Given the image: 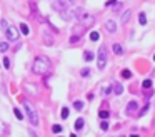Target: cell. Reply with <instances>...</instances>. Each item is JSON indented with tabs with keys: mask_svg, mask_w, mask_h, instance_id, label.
Wrapping results in <instances>:
<instances>
[{
	"mask_svg": "<svg viewBox=\"0 0 155 137\" xmlns=\"http://www.w3.org/2000/svg\"><path fill=\"white\" fill-rule=\"evenodd\" d=\"M48 68H50V60H48L47 57H37L34 60V65H32V70H34V74H39V75H45L48 72Z\"/></svg>",
	"mask_w": 155,
	"mask_h": 137,
	"instance_id": "6da1fadb",
	"label": "cell"
},
{
	"mask_svg": "<svg viewBox=\"0 0 155 137\" xmlns=\"http://www.w3.org/2000/svg\"><path fill=\"white\" fill-rule=\"evenodd\" d=\"M23 105H25V110H27V116H28V120L32 125H37L39 124V116H37V112H35L34 105L28 102V100H23Z\"/></svg>",
	"mask_w": 155,
	"mask_h": 137,
	"instance_id": "7a4b0ae2",
	"label": "cell"
},
{
	"mask_svg": "<svg viewBox=\"0 0 155 137\" xmlns=\"http://www.w3.org/2000/svg\"><path fill=\"white\" fill-rule=\"evenodd\" d=\"M105 64H107V47L105 45H102L100 48H99V60H97V65H99V68H103L105 67Z\"/></svg>",
	"mask_w": 155,
	"mask_h": 137,
	"instance_id": "3957f363",
	"label": "cell"
},
{
	"mask_svg": "<svg viewBox=\"0 0 155 137\" xmlns=\"http://www.w3.org/2000/svg\"><path fill=\"white\" fill-rule=\"evenodd\" d=\"M75 3V0H57L54 3V8L55 10H60V12H65L68 7H72Z\"/></svg>",
	"mask_w": 155,
	"mask_h": 137,
	"instance_id": "277c9868",
	"label": "cell"
},
{
	"mask_svg": "<svg viewBox=\"0 0 155 137\" xmlns=\"http://www.w3.org/2000/svg\"><path fill=\"white\" fill-rule=\"evenodd\" d=\"M5 35H7V40L10 42H15V40H19V28L14 27V25H8V28L5 30Z\"/></svg>",
	"mask_w": 155,
	"mask_h": 137,
	"instance_id": "5b68a950",
	"label": "cell"
},
{
	"mask_svg": "<svg viewBox=\"0 0 155 137\" xmlns=\"http://www.w3.org/2000/svg\"><path fill=\"white\" fill-rule=\"evenodd\" d=\"M80 22H82V25H83V27H92V25L95 24V19H94V15L83 14V15H82V19H80Z\"/></svg>",
	"mask_w": 155,
	"mask_h": 137,
	"instance_id": "8992f818",
	"label": "cell"
},
{
	"mask_svg": "<svg viewBox=\"0 0 155 137\" xmlns=\"http://www.w3.org/2000/svg\"><path fill=\"white\" fill-rule=\"evenodd\" d=\"M105 28H107L108 34L117 32V24H115V20H107V22H105Z\"/></svg>",
	"mask_w": 155,
	"mask_h": 137,
	"instance_id": "52a82bcc",
	"label": "cell"
},
{
	"mask_svg": "<svg viewBox=\"0 0 155 137\" xmlns=\"http://www.w3.org/2000/svg\"><path fill=\"white\" fill-rule=\"evenodd\" d=\"M112 90L115 92V95H120L122 92H123V87H122V84H120V82H117V84L114 85V89H112Z\"/></svg>",
	"mask_w": 155,
	"mask_h": 137,
	"instance_id": "ba28073f",
	"label": "cell"
},
{
	"mask_svg": "<svg viewBox=\"0 0 155 137\" xmlns=\"http://www.w3.org/2000/svg\"><path fill=\"white\" fill-rule=\"evenodd\" d=\"M130 15H132V12H130V10H127V12H123V14H122L120 22H122V24H127V22L130 20Z\"/></svg>",
	"mask_w": 155,
	"mask_h": 137,
	"instance_id": "9c48e42d",
	"label": "cell"
},
{
	"mask_svg": "<svg viewBox=\"0 0 155 137\" xmlns=\"http://www.w3.org/2000/svg\"><path fill=\"white\" fill-rule=\"evenodd\" d=\"M7 132H8L7 124L3 122V120H0V136H3V134H7Z\"/></svg>",
	"mask_w": 155,
	"mask_h": 137,
	"instance_id": "30bf717a",
	"label": "cell"
},
{
	"mask_svg": "<svg viewBox=\"0 0 155 137\" xmlns=\"http://www.w3.org/2000/svg\"><path fill=\"white\" fill-rule=\"evenodd\" d=\"M138 24H140V25H145V24H147V17H145V14H143V12H140V14H138Z\"/></svg>",
	"mask_w": 155,
	"mask_h": 137,
	"instance_id": "8fae6325",
	"label": "cell"
},
{
	"mask_svg": "<svg viewBox=\"0 0 155 137\" xmlns=\"http://www.w3.org/2000/svg\"><path fill=\"white\" fill-rule=\"evenodd\" d=\"M114 52L117 55H122V52H123V48H122L120 44H114Z\"/></svg>",
	"mask_w": 155,
	"mask_h": 137,
	"instance_id": "7c38bea8",
	"label": "cell"
},
{
	"mask_svg": "<svg viewBox=\"0 0 155 137\" xmlns=\"http://www.w3.org/2000/svg\"><path fill=\"white\" fill-rule=\"evenodd\" d=\"M83 59H85V60H87V62L94 60V54H92V52H90V50H87V52H85V54H83Z\"/></svg>",
	"mask_w": 155,
	"mask_h": 137,
	"instance_id": "4fadbf2b",
	"label": "cell"
},
{
	"mask_svg": "<svg viewBox=\"0 0 155 137\" xmlns=\"http://www.w3.org/2000/svg\"><path fill=\"white\" fill-rule=\"evenodd\" d=\"M82 127H83V119H77V120H75V129L80 130Z\"/></svg>",
	"mask_w": 155,
	"mask_h": 137,
	"instance_id": "5bb4252c",
	"label": "cell"
},
{
	"mask_svg": "<svg viewBox=\"0 0 155 137\" xmlns=\"http://www.w3.org/2000/svg\"><path fill=\"white\" fill-rule=\"evenodd\" d=\"M52 132H54V134H60V132H62V125L55 124L54 127H52Z\"/></svg>",
	"mask_w": 155,
	"mask_h": 137,
	"instance_id": "9a60e30c",
	"label": "cell"
},
{
	"mask_svg": "<svg viewBox=\"0 0 155 137\" xmlns=\"http://www.w3.org/2000/svg\"><path fill=\"white\" fill-rule=\"evenodd\" d=\"M20 30H22V34H23V35H28V25H27V24H22Z\"/></svg>",
	"mask_w": 155,
	"mask_h": 137,
	"instance_id": "2e32d148",
	"label": "cell"
},
{
	"mask_svg": "<svg viewBox=\"0 0 155 137\" xmlns=\"http://www.w3.org/2000/svg\"><path fill=\"white\" fill-rule=\"evenodd\" d=\"M74 107H75V110H82V107H83V102H80V100H75V102H74Z\"/></svg>",
	"mask_w": 155,
	"mask_h": 137,
	"instance_id": "e0dca14e",
	"label": "cell"
},
{
	"mask_svg": "<svg viewBox=\"0 0 155 137\" xmlns=\"http://www.w3.org/2000/svg\"><path fill=\"white\" fill-rule=\"evenodd\" d=\"M8 48V42H0V52H5Z\"/></svg>",
	"mask_w": 155,
	"mask_h": 137,
	"instance_id": "ac0fdd59",
	"label": "cell"
},
{
	"mask_svg": "<svg viewBox=\"0 0 155 137\" xmlns=\"http://www.w3.org/2000/svg\"><path fill=\"white\" fill-rule=\"evenodd\" d=\"M14 114H15V117H17L19 120H22V119H23V114H22L19 109H14Z\"/></svg>",
	"mask_w": 155,
	"mask_h": 137,
	"instance_id": "d6986e66",
	"label": "cell"
},
{
	"mask_svg": "<svg viewBox=\"0 0 155 137\" xmlns=\"http://www.w3.org/2000/svg\"><path fill=\"white\" fill-rule=\"evenodd\" d=\"M122 77H123V79H130V77H132V72H130V70H122Z\"/></svg>",
	"mask_w": 155,
	"mask_h": 137,
	"instance_id": "ffe728a7",
	"label": "cell"
},
{
	"mask_svg": "<svg viewBox=\"0 0 155 137\" xmlns=\"http://www.w3.org/2000/svg\"><path fill=\"white\" fill-rule=\"evenodd\" d=\"M142 85H143V89H150V87H152V80H150V79H147V80H143V84H142Z\"/></svg>",
	"mask_w": 155,
	"mask_h": 137,
	"instance_id": "44dd1931",
	"label": "cell"
},
{
	"mask_svg": "<svg viewBox=\"0 0 155 137\" xmlns=\"http://www.w3.org/2000/svg\"><path fill=\"white\" fill-rule=\"evenodd\" d=\"M80 75H82V77H88V75H90V70H88V68H82Z\"/></svg>",
	"mask_w": 155,
	"mask_h": 137,
	"instance_id": "7402d4cb",
	"label": "cell"
},
{
	"mask_svg": "<svg viewBox=\"0 0 155 137\" xmlns=\"http://www.w3.org/2000/svg\"><path fill=\"white\" fill-rule=\"evenodd\" d=\"M90 40H99V32H92V34H90Z\"/></svg>",
	"mask_w": 155,
	"mask_h": 137,
	"instance_id": "603a6c76",
	"label": "cell"
},
{
	"mask_svg": "<svg viewBox=\"0 0 155 137\" xmlns=\"http://www.w3.org/2000/svg\"><path fill=\"white\" fill-rule=\"evenodd\" d=\"M137 107H138V105H137V102H130V104H128V110H130V112H132V110H135Z\"/></svg>",
	"mask_w": 155,
	"mask_h": 137,
	"instance_id": "cb8c5ba5",
	"label": "cell"
},
{
	"mask_svg": "<svg viewBox=\"0 0 155 137\" xmlns=\"http://www.w3.org/2000/svg\"><path fill=\"white\" fill-rule=\"evenodd\" d=\"M67 117H68V109L63 107V109H62V119H67Z\"/></svg>",
	"mask_w": 155,
	"mask_h": 137,
	"instance_id": "d4e9b609",
	"label": "cell"
},
{
	"mask_svg": "<svg viewBox=\"0 0 155 137\" xmlns=\"http://www.w3.org/2000/svg\"><path fill=\"white\" fill-rule=\"evenodd\" d=\"M99 116H100V119H107L108 112H107V110H100V112H99Z\"/></svg>",
	"mask_w": 155,
	"mask_h": 137,
	"instance_id": "484cf974",
	"label": "cell"
},
{
	"mask_svg": "<svg viewBox=\"0 0 155 137\" xmlns=\"http://www.w3.org/2000/svg\"><path fill=\"white\" fill-rule=\"evenodd\" d=\"M79 39H80L79 35H74V37H70V42H72V44H77V42H79Z\"/></svg>",
	"mask_w": 155,
	"mask_h": 137,
	"instance_id": "4316f807",
	"label": "cell"
},
{
	"mask_svg": "<svg viewBox=\"0 0 155 137\" xmlns=\"http://www.w3.org/2000/svg\"><path fill=\"white\" fill-rule=\"evenodd\" d=\"M100 127H102V130H107L108 129V122H105V120H103V122L100 124Z\"/></svg>",
	"mask_w": 155,
	"mask_h": 137,
	"instance_id": "83f0119b",
	"label": "cell"
},
{
	"mask_svg": "<svg viewBox=\"0 0 155 137\" xmlns=\"http://www.w3.org/2000/svg\"><path fill=\"white\" fill-rule=\"evenodd\" d=\"M3 65H5V67H10V60H8V57H5V59H3Z\"/></svg>",
	"mask_w": 155,
	"mask_h": 137,
	"instance_id": "f1b7e54d",
	"label": "cell"
},
{
	"mask_svg": "<svg viewBox=\"0 0 155 137\" xmlns=\"http://www.w3.org/2000/svg\"><path fill=\"white\" fill-rule=\"evenodd\" d=\"M147 109H148V105H145V107H143V109L140 110V116H143V114H145V112H147Z\"/></svg>",
	"mask_w": 155,
	"mask_h": 137,
	"instance_id": "f546056e",
	"label": "cell"
},
{
	"mask_svg": "<svg viewBox=\"0 0 155 137\" xmlns=\"http://www.w3.org/2000/svg\"><path fill=\"white\" fill-rule=\"evenodd\" d=\"M110 90H112L110 87H105V89H103V94H110Z\"/></svg>",
	"mask_w": 155,
	"mask_h": 137,
	"instance_id": "4dcf8cb0",
	"label": "cell"
},
{
	"mask_svg": "<svg viewBox=\"0 0 155 137\" xmlns=\"http://www.w3.org/2000/svg\"><path fill=\"white\" fill-rule=\"evenodd\" d=\"M130 137H138V136H137V134H132V136H130Z\"/></svg>",
	"mask_w": 155,
	"mask_h": 137,
	"instance_id": "1f68e13d",
	"label": "cell"
},
{
	"mask_svg": "<svg viewBox=\"0 0 155 137\" xmlns=\"http://www.w3.org/2000/svg\"><path fill=\"white\" fill-rule=\"evenodd\" d=\"M70 137H77V136H75V134H70Z\"/></svg>",
	"mask_w": 155,
	"mask_h": 137,
	"instance_id": "d6a6232c",
	"label": "cell"
},
{
	"mask_svg": "<svg viewBox=\"0 0 155 137\" xmlns=\"http://www.w3.org/2000/svg\"><path fill=\"white\" fill-rule=\"evenodd\" d=\"M122 137H127V136H122Z\"/></svg>",
	"mask_w": 155,
	"mask_h": 137,
	"instance_id": "836d02e7",
	"label": "cell"
},
{
	"mask_svg": "<svg viewBox=\"0 0 155 137\" xmlns=\"http://www.w3.org/2000/svg\"><path fill=\"white\" fill-rule=\"evenodd\" d=\"M154 59H155V57H154Z\"/></svg>",
	"mask_w": 155,
	"mask_h": 137,
	"instance_id": "e575fe53",
	"label": "cell"
}]
</instances>
